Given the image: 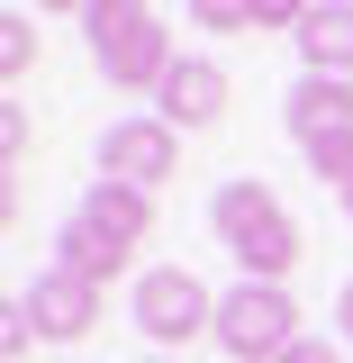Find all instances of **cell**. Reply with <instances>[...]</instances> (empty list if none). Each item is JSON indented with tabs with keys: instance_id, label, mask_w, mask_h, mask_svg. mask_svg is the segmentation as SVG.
I'll list each match as a JSON object with an SVG mask.
<instances>
[{
	"instance_id": "11",
	"label": "cell",
	"mask_w": 353,
	"mask_h": 363,
	"mask_svg": "<svg viewBox=\"0 0 353 363\" xmlns=\"http://www.w3.org/2000/svg\"><path fill=\"white\" fill-rule=\"evenodd\" d=\"M299 64L326 73V82H353V9H308V28H299Z\"/></svg>"
},
{
	"instance_id": "12",
	"label": "cell",
	"mask_w": 353,
	"mask_h": 363,
	"mask_svg": "<svg viewBox=\"0 0 353 363\" xmlns=\"http://www.w3.org/2000/svg\"><path fill=\"white\" fill-rule=\"evenodd\" d=\"M281 218V200H272V182H218V200H209V227H218L226 245H245L254 227Z\"/></svg>"
},
{
	"instance_id": "8",
	"label": "cell",
	"mask_w": 353,
	"mask_h": 363,
	"mask_svg": "<svg viewBox=\"0 0 353 363\" xmlns=\"http://www.w3.org/2000/svg\"><path fill=\"white\" fill-rule=\"evenodd\" d=\"M226 255L245 264V281H281V291H290V272L308 264V236H299V218L281 209L272 227H254V236H245V245H226Z\"/></svg>"
},
{
	"instance_id": "7",
	"label": "cell",
	"mask_w": 353,
	"mask_h": 363,
	"mask_svg": "<svg viewBox=\"0 0 353 363\" xmlns=\"http://www.w3.org/2000/svg\"><path fill=\"white\" fill-rule=\"evenodd\" d=\"M281 118H290V136H299V145H317V136H345V128H353V82L299 73V82H290V100H281Z\"/></svg>"
},
{
	"instance_id": "3",
	"label": "cell",
	"mask_w": 353,
	"mask_h": 363,
	"mask_svg": "<svg viewBox=\"0 0 353 363\" xmlns=\"http://www.w3.org/2000/svg\"><path fill=\"white\" fill-rule=\"evenodd\" d=\"M136 327L154 336V345H190L199 327L218 336V291L199 281V272H181V264H154V272H136Z\"/></svg>"
},
{
	"instance_id": "2",
	"label": "cell",
	"mask_w": 353,
	"mask_h": 363,
	"mask_svg": "<svg viewBox=\"0 0 353 363\" xmlns=\"http://www.w3.org/2000/svg\"><path fill=\"white\" fill-rule=\"evenodd\" d=\"M218 345L236 363H281L299 345V300L281 291V281H245V291H226L218 300Z\"/></svg>"
},
{
	"instance_id": "17",
	"label": "cell",
	"mask_w": 353,
	"mask_h": 363,
	"mask_svg": "<svg viewBox=\"0 0 353 363\" xmlns=\"http://www.w3.org/2000/svg\"><path fill=\"white\" fill-rule=\"evenodd\" d=\"M0 145H9V164H28V145H37V118H28V109H9V118H0Z\"/></svg>"
},
{
	"instance_id": "19",
	"label": "cell",
	"mask_w": 353,
	"mask_h": 363,
	"mask_svg": "<svg viewBox=\"0 0 353 363\" xmlns=\"http://www.w3.org/2000/svg\"><path fill=\"white\" fill-rule=\"evenodd\" d=\"M335 327H345V345H353V281L335 291Z\"/></svg>"
},
{
	"instance_id": "4",
	"label": "cell",
	"mask_w": 353,
	"mask_h": 363,
	"mask_svg": "<svg viewBox=\"0 0 353 363\" xmlns=\"http://www.w3.org/2000/svg\"><path fill=\"white\" fill-rule=\"evenodd\" d=\"M100 173L127 182V191L173 182V173H181V128H163V118H118V128L100 136Z\"/></svg>"
},
{
	"instance_id": "5",
	"label": "cell",
	"mask_w": 353,
	"mask_h": 363,
	"mask_svg": "<svg viewBox=\"0 0 353 363\" xmlns=\"http://www.w3.org/2000/svg\"><path fill=\"white\" fill-rule=\"evenodd\" d=\"M28 318H37V336L73 345V336H91V327H100V281H82V272H64V264H45L37 281H28Z\"/></svg>"
},
{
	"instance_id": "9",
	"label": "cell",
	"mask_w": 353,
	"mask_h": 363,
	"mask_svg": "<svg viewBox=\"0 0 353 363\" xmlns=\"http://www.w3.org/2000/svg\"><path fill=\"white\" fill-rule=\"evenodd\" d=\"M82 218L100 236H118V245H145L154 236V191H127V182H91L82 191Z\"/></svg>"
},
{
	"instance_id": "18",
	"label": "cell",
	"mask_w": 353,
	"mask_h": 363,
	"mask_svg": "<svg viewBox=\"0 0 353 363\" xmlns=\"http://www.w3.org/2000/svg\"><path fill=\"white\" fill-rule=\"evenodd\" d=\"M281 363H345V354H335L326 336H299V345H290V354H281Z\"/></svg>"
},
{
	"instance_id": "6",
	"label": "cell",
	"mask_w": 353,
	"mask_h": 363,
	"mask_svg": "<svg viewBox=\"0 0 353 363\" xmlns=\"http://www.w3.org/2000/svg\"><path fill=\"white\" fill-rule=\"evenodd\" d=\"M154 118H163V128H218V118H226V73L199 64V55H181L173 82L154 91Z\"/></svg>"
},
{
	"instance_id": "10",
	"label": "cell",
	"mask_w": 353,
	"mask_h": 363,
	"mask_svg": "<svg viewBox=\"0 0 353 363\" xmlns=\"http://www.w3.org/2000/svg\"><path fill=\"white\" fill-rule=\"evenodd\" d=\"M54 264H64V272H82V281H100V291H109V281L127 272V245H118V236H100V227H91L82 209H73V218L54 227Z\"/></svg>"
},
{
	"instance_id": "13",
	"label": "cell",
	"mask_w": 353,
	"mask_h": 363,
	"mask_svg": "<svg viewBox=\"0 0 353 363\" xmlns=\"http://www.w3.org/2000/svg\"><path fill=\"white\" fill-rule=\"evenodd\" d=\"M308 173L326 182V191H353V128L345 136H317V145H308Z\"/></svg>"
},
{
	"instance_id": "20",
	"label": "cell",
	"mask_w": 353,
	"mask_h": 363,
	"mask_svg": "<svg viewBox=\"0 0 353 363\" xmlns=\"http://www.w3.org/2000/svg\"><path fill=\"white\" fill-rule=\"evenodd\" d=\"M335 200H345V218H353V191H335Z\"/></svg>"
},
{
	"instance_id": "16",
	"label": "cell",
	"mask_w": 353,
	"mask_h": 363,
	"mask_svg": "<svg viewBox=\"0 0 353 363\" xmlns=\"http://www.w3.org/2000/svg\"><path fill=\"white\" fill-rule=\"evenodd\" d=\"M254 28H263V37L272 28H308V9H299V0H254Z\"/></svg>"
},
{
	"instance_id": "14",
	"label": "cell",
	"mask_w": 353,
	"mask_h": 363,
	"mask_svg": "<svg viewBox=\"0 0 353 363\" xmlns=\"http://www.w3.org/2000/svg\"><path fill=\"white\" fill-rule=\"evenodd\" d=\"M0 64H9V82H18V73H37V28H28V18H9V28H0Z\"/></svg>"
},
{
	"instance_id": "1",
	"label": "cell",
	"mask_w": 353,
	"mask_h": 363,
	"mask_svg": "<svg viewBox=\"0 0 353 363\" xmlns=\"http://www.w3.org/2000/svg\"><path fill=\"white\" fill-rule=\"evenodd\" d=\"M82 28H91V55H100V73L118 91H163L173 82L181 55H173V37H163L154 9H136V0H91Z\"/></svg>"
},
{
	"instance_id": "15",
	"label": "cell",
	"mask_w": 353,
	"mask_h": 363,
	"mask_svg": "<svg viewBox=\"0 0 353 363\" xmlns=\"http://www.w3.org/2000/svg\"><path fill=\"white\" fill-rule=\"evenodd\" d=\"M199 28H254V0H199Z\"/></svg>"
}]
</instances>
